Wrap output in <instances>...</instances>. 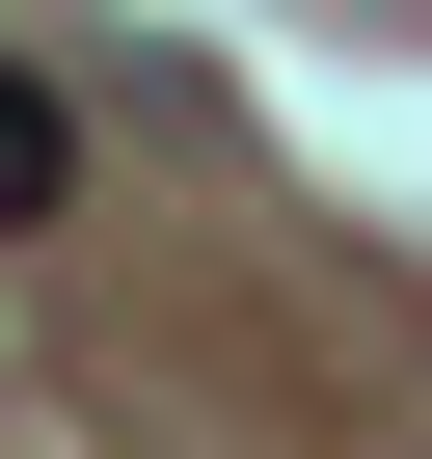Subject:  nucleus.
I'll use <instances>...</instances> for the list:
<instances>
[{"label":"nucleus","instance_id":"obj_1","mask_svg":"<svg viewBox=\"0 0 432 459\" xmlns=\"http://www.w3.org/2000/svg\"><path fill=\"white\" fill-rule=\"evenodd\" d=\"M55 189H82V108H55L28 55H0V244H28V216H55Z\"/></svg>","mask_w":432,"mask_h":459}]
</instances>
